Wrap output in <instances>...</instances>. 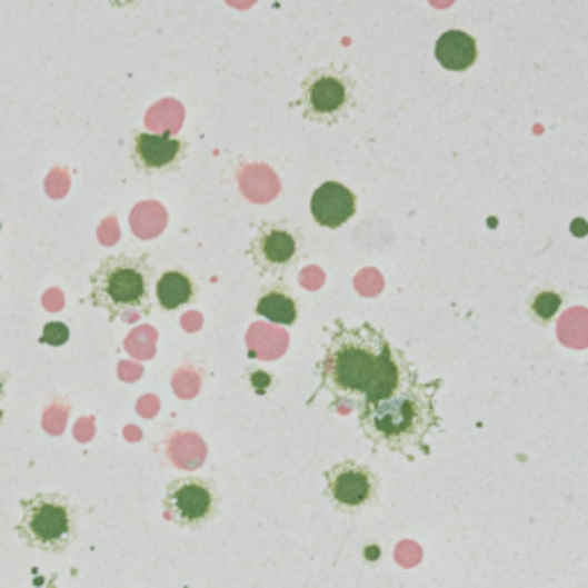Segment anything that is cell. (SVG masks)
Listing matches in <instances>:
<instances>
[{
    "label": "cell",
    "mask_w": 588,
    "mask_h": 588,
    "mask_svg": "<svg viewBox=\"0 0 588 588\" xmlns=\"http://www.w3.org/2000/svg\"><path fill=\"white\" fill-rule=\"evenodd\" d=\"M318 379L333 405L361 409L417 385L419 370L370 322L336 320L318 363Z\"/></svg>",
    "instance_id": "6da1fadb"
},
{
    "label": "cell",
    "mask_w": 588,
    "mask_h": 588,
    "mask_svg": "<svg viewBox=\"0 0 588 588\" xmlns=\"http://www.w3.org/2000/svg\"><path fill=\"white\" fill-rule=\"evenodd\" d=\"M441 379L435 382H419L405 391L370 402L359 409V426L375 448L400 454L407 460L417 458V451L428 454L423 446L426 437L439 426L437 396Z\"/></svg>",
    "instance_id": "7a4b0ae2"
},
{
    "label": "cell",
    "mask_w": 588,
    "mask_h": 588,
    "mask_svg": "<svg viewBox=\"0 0 588 588\" xmlns=\"http://www.w3.org/2000/svg\"><path fill=\"white\" fill-rule=\"evenodd\" d=\"M157 269L146 256L116 253L90 273L88 303L103 310L111 322L122 316H150L155 306Z\"/></svg>",
    "instance_id": "3957f363"
},
{
    "label": "cell",
    "mask_w": 588,
    "mask_h": 588,
    "mask_svg": "<svg viewBox=\"0 0 588 588\" xmlns=\"http://www.w3.org/2000/svg\"><path fill=\"white\" fill-rule=\"evenodd\" d=\"M21 515L14 525L17 538L42 555H64L79 538L81 510L60 492H38L19 499Z\"/></svg>",
    "instance_id": "277c9868"
},
{
    "label": "cell",
    "mask_w": 588,
    "mask_h": 588,
    "mask_svg": "<svg viewBox=\"0 0 588 588\" xmlns=\"http://www.w3.org/2000/svg\"><path fill=\"white\" fill-rule=\"evenodd\" d=\"M161 506L170 525L185 531H200L219 517L221 492L212 478L187 474L168 482Z\"/></svg>",
    "instance_id": "5b68a950"
},
{
    "label": "cell",
    "mask_w": 588,
    "mask_h": 588,
    "mask_svg": "<svg viewBox=\"0 0 588 588\" xmlns=\"http://www.w3.org/2000/svg\"><path fill=\"white\" fill-rule=\"evenodd\" d=\"M299 109L310 122L338 124L355 109V81L336 64L320 67L303 79Z\"/></svg>",
    "instance_id": "8992f818"
},
{
    "label": "cell",
    "mask_w": 588,
    "mask_h": 588,
    "mask_svg": "<svg viewBox=\"0 0 588 588\" xmlns=\"http://www.w3.org/2000/svg\"><path fill=\"white\" fill-rule=\"evenodd\" d=\"M325 495L342 515H361L382 497V476L359 460H340L325 474Z\"/></svg>",
    "instance_id": "52a82bcc"
},
{
    "label": "cell",
    "mask_w": 588,
    "mask_h": 588,
    "mask_svg": "<svg viewBox=\"0 0 588 588\" xmlns=\"http://www.w3.org/2000/svg\"><path fill=\"white\" fill-rule=\"evenodd\" d=\"M131 161L146 178H159L176 172L189 157V141L170 131H133Z\"/></svg>",
    "instance_id": "ba28073f"
},
{
    "label": "cell",
    "mask_w": 588,
    "mask_h": 588,
    "mask_svg": "<svg viewBox=\"0 0 588 588\" xmlns=\"http://www.w3.org/2000/svg\"><path fill=\"white\" fill-rule=\"evenodd\" d=\"M301 241L295 230L281 223H265L256 232L249 258L260 269V273H283L299 258Z\"/></svg>",
    "instance_id": "9c48e42d"
},
{
    "label": "cell",
    "mask_w": 588,
    "mask_h": 588,
    "mask_svg": "<svg viewBox=\"0 0 588 588\" xmlns=\"http://www.w3.org/2000/svg\"><path fill=\"white\" fill-rule=\"evenodd\" d=\"M310 215L318 226L338 230L357 215V196L340 182H325L310 198Z\"/></svg>",
    "instance_id": "30bf717a"
},
{
    "label": "cell",
    "mask_w": 588,
    "mask_h": 588,
    "mask_svg": "<svg viewBox=\"0 0 588 588\" xmlns=\"http://www.w3.org/2000/svg\"><path fill=\"white\" fill-rule=\"evenodd\" d=\"M198 299V283L185 269H166L155 281V303L168 313L193 306Z\"/></svg>",
    "instance_id": "8fae6325"
},
{
    "label": "cell",
    "mask_w": 588,
    "mask_h": 588,
    "mask_svg": "<svg viewBox=\"0 0 588 588\" xmlns=\"http://www.w3.org/2000/svg\"><path fill=\"white\" fill-rule=\"evenodd\" d=\"M437 62L448 72H467L478 60V47L469 32L446 30L435 44Z\"/></svg>",
    "instance_id": "7c38bea8"
},
{
    "label": "cell",
    "mask_w": 588,
    "mask_h": 588,
    "mask_svg": "<svg viewBox=\"0 0 588 588\" xmlns=\"http://www.w3.org/2000/svg\"><path fill=\"white\" fill-rule=\"evenodd\" d=\"M256 313L271 325L292 327L299 318V308L295 297L283 286H271L258 297Z\"/></svg>",
    "instance_id": "4fadbf2b"
},
{
    "label": "cell",
    "mask_w": 588,
    "mask_h": 588,
    "mask_svg": "<svg viewBox=\"0 0 588 588\" xmlns=\"http://www.w3.org/2000/svg\"><path fill=\"white\" fill-rule=\"evenodd\" d=\"M564 297L557 290H538L529 301V313L538 325H549L561 313Z\"/></svg>",
    "instance_id": "5bb4252c"
},
{
    "label": "cell",
    "mask_w": 588,
    "mask_h": 588,
    "mask_svg": "<svg viewBox=\"0 0 588 588\" xmlns=\"http://www.w3.org/2000/svg\"><path fill=\"white\" fill-rule=\"evenodd\" d=\"M69 336H72V331H69V327L60 320H51L42 327V333H40V342L42 345H49V348H62V345H67Z\"/></svg>",
    "instance_id": "9a60e30c"
},
{
    "label": "cell",
    "mask_w": 588,
    "mask_h": 588,
    "mask_svg": "<svg viewBox=\"0 0 588 588\" xmlns=\"http://www.w3.org/2000/svg\"><path fill=\"white\" fill-rule=\"evenodd\" d=\"M107 3L116 10H133L136 6H141L143 0H107Z\"/></svg>",
    "instance_id": "2e32d148"
},
{
    "label": "cell",
    "mask_w": 588,
    "mask_h": 588,
    "mask_svg": "<svg viewBox=\"0 0 588 588\" xmlns=\"http://www.w3.org/2000/svg\"><path fill=\"white\" fill-rule=\"evenodd\" d=\"M8 382H10V372H8V368L0 366V405H3V400H6Z\"/></svg>",
    "instance_id": "e0dca14e"
},
{
    "label": "cell",
    "mask_w": 588,
    "mask_h": 588,
    "mask_svg": "<svg viewBox=\"0 0 588 588\" xmlns=\"http://www.w3.org/2000/svg\"><path fill=\"white\" fill-rule=\"evenodd\" d=\"M368 551H370L368 559H375V551H379V547H368Z\"/></svg>",
    "instance_id": "ac0fdd59"
},
{
    "label": "cell",
    "mask_w": 588,
    "mask_h": 588,
    "mask_svg": "<svg viewBox=\"0 0 588 588\" xmlns=\"http://www.w3.org/2000/svg\"><path fill=\"white\" fill-rule=\"evenodd\" d=\"M42 588H58V584H56V581H49V584L42 586Z\"/></svg>",
    "instance_id": "d6986e66"
},
{
    "label": "cell",
    "mask_w": 588,
    "mask_h": 588,
    "mask_svg": "<svg viewBox=\"0 0 588 588\" xmlns=\"http://www.w3.org/2000/svg\"><path fill=\"white\" fill-rule=\"evenodd\" d=\"M3 417H6V411H3V407H0V421H3Z\"/></svg>",
    "instance_id": "ffe728a7"
}]
</instances>
